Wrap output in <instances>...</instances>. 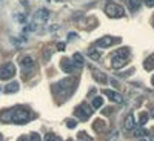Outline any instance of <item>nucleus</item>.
<instances>
[{"label":"nucleus","mask_w":154,"mask_h":141,"mask_svg":"<svg viewBox=\"0 0 154 141\" xmlns=\"http://www.w3.org/2000/svg\"><path fill=\"white\" fill-rule=\"evenodd\" d=\"M130 57H131L130 51H128L126 48L125 49H119V51H114V52L111 54V57H109V65H111L112 69H120V68H123L128 63Z\"/></svg>","instance_id":"obj_1"},{"label":"nucleus","mask_w":154,"mask_h":141,"mask_svg":"<svg viewBox=\"0 0 154 141\" xmlns=\"http://www.w3.org/2000/svg\"><path fill=\"white\" fill-rule=\"evenodd\" d=\"M31 120V115L28 110H25L22 107H17L14 110H11V123L14 124H25Z\"/></svg>","instance_id":"obj_2"},{"label":"nucleus","mask_w":154,"mask_h":141,"mask_svg":"<svg viewBox=\"0 0 154 141\" xmlns=\"http://www.w3.org/2000/svg\"><path fill=\"white\" fill-rule=\"evenodd\" d=\"M105 12H106V16L111 17V19H120L125 16V9L119 5H116V3H108L105 6Z\"/></svg>","instance_id":"obj_3"},{"label":"nucleus","mask_w":154,"mask_h":141,"mask_svg":"<svg viewBox=\"0 0 154 141\" xmlns=\"http://www.w3.org/2000/svg\"><path fill=\"white\" fill-rule=\"evenodd\" d=\"M16 75V66L14 63H5L0 66V80H9Z\"/></svg>","instance_id":"obj_4"},{"label":"nucleus","mask_w":154,"mask_h":141,"mask_svg":"<svg viewBox=\"0 0 154 141\" xmlns=\"http://www.w3.org/2000/svg\"><path fill=\"white\" fill-rule=\"evenodd\" d=\"M91 113H93V109L89 107L86 103H82V104H79L75 109H74V115L79 120H86V118H89L91 117Z\"/></svg>","instance_id":"obj_5"},{"label":"nucleus","mask_w":154,"mask_h":141,"mask_svg":"<svg viewBox=\"0 0 154 141\" xmlns=\"http://www.w3.org/2000/svg\"><path fill=\"white\" fill-rule=\"evenodd\" d=\"M120 42V38H112V37H102V38H99L97 40V46L99 48H109L111 45H114V43H119Z\"/></svg>","instance_id":"obj_6"},{"label":"nucleus","mask_w":154,"mask_h":141,"mask_svg":"<svg viewBox=\"0 0 154 141\" xmlns=\"http://www.w3.org/2000/svg\"><path fill=\"white\" fill-rule=\"evenodd\" d=\"M48 19H49V11L48 9H45V8L37 9V12H35V22L37 23H45Z\"/></svg>","instance_id":"obj_7"},{"label":"nucleus","mask_w":154,"mask_h":141,"mask_svg":"<svg viewBox=\"0 0 154 141\" xmlns=\"http://www.w3.org/2000/svg\"><path fill=\"white\" fill-rule=\"evenodd\" d=\"M22 68H23V74H26L28 71H32L34 69V60H32V57H29V55L23 57L22 58Z\"/></svg>","instance_id":"obj_8"},{"label":"nucleus","mask_w":154,"mask_h":141,"mask_svg":"<svg viewBox=\"0 0 154 141\" xmlns=\"http://www.w3.org/2000/svg\"><path fill=\"white\" fill-rule=\"evenodd\" d=\"M103 94H105V95H106L111 101H116V103H120V101H123L122 95H120V94H117L116 91H109V89H105Z\"/></svg>","instance_id":"obj_9"},{"label":"nucleus","mask_w":154,"mask_h":141,"mask_svg":"<svg viewBox=\"0 0 154 141\" xmlns=\"http://www.w3.org/2000/svg\"><path fill=\"white\" fill-rule=\"evenodd\" d=\"M123 127L126 131H133L134 127H136V120H134V115L130 113V115H126V118L123 121Z\"/></svg>","instance_id":"obj_10"},{"label":"nucleus","mask_w":154,"mask_h":141,"mask_svg":"<svg viewBox=\"0 0 154 141\" xmlns=\"http://www.w3.org/2000/svg\"><path fill=\"white\" fill-rule=\"evenodd\" d=\"M60 69H62L63 72H66V74H71L72 69H74V63H71L68 58H63V60L60 61Z\"/></svg>","instance_id":"obj_11"},{"label":"nucleus","mask_w":154,"mask_h":141,"mask_svg":"<svg viewBox=\"0 0 154 141\" xmlns=\"http://www.w3.org/2000/svg\"><path fill=\"white\" fill-rule=\"evenodd\" d=\"M143 68H145L146 71H152V69H154V54H151V55L145 60Z\"/></svg>","instance_id":"obj_12"},{"label":"nucleus","mask_w":154,"mask_h":141,"mask_svg":"<svg viewBox=\"0 0 154 141\" xmlns=\"http://www.w3.org/2000/svg\"><path fill=\"white\" fill-rule=\"evenodd\" d=\"M17 91H19V83L17 81H12V83H9L5 87V92L6 94H12V92H17Z\"/></svg>","instance_id":"obj_13"},{"label":"nucleus","mask_w":154,"mask_h":141,"mask_svg":"<svg viewBox=\"0 0 154 141\" xmlns=\"http://www.w3.org/2000/svg\"><path fill=\"white\" fill-rule=\"evenodd\" d=\"M94 72V78L97 80V81H100L102 84H105L106 81H108V78H106V75L103 74V72H97V71H93Z\"/></svg>","instance_id":"obj_14"},{"label":"nucleus","mask_w":154,"mask_h":141,"mask_svg":"<svg viewBox=\"0 0 154 141\" xmlns=\"http://www.w3.org/2000/svg\"><path fill=\"white\" fill-rule=\"evenodd\" d=\"M93 127H94V131H96V132H102V131L105 129V121H103V120H99V118H97V120L94 121Z\"/></svg>","instance_id":"obj_15"},{"label":"nucleus","mask_w":154,"mask_h":141,"mask_svg":"<svg viewBox=\"0 0 154 141\" xmlns=\"http://www.w3.org/2000/svg\"><path fill=\"white\" fill-rule=\"evenodd\" d=\"M72 63H75L77 66H82L83 63H85V60H83V55H82V54H79V52H75V54L72 55Z\"/></svg>","instance_id":"obj_16"},{"label":"nucleus","mask_w":154,"mask_h":141,"mask_svg":"<svg viewBox=\"0 0 154 141\" xmlns=\"http://www.w3.org/2000/svg\"><path fill=\"white\" fill-rule=\"evenodd\" d=\"M102 106H103V98H102L100 95L99 97H94L93 98V107L94 109H100Z\"/></svg>","instance_id":"obj_17"},{"label":"nucleus","mask_w":154,"mask_h":141,"mask_svg":"<svg viewBox=\"0 0 154 141\" xmlns=\"http://www.w3.org/2000/svg\"><path fill=\"white\" fill-rule=\"evenodd\" d=\"M128 6H130V9L134 12L140 8V0H128Z\"/></svg>","instance_id":"obj_18"},{"label":"nucleus","mask_w":154,"mask_h":141,"mask_svg":"<svg viewBox=\"0 0 154 141\" xmlns=\"http://www.w3.org/2000/svg\"><path fill=\"white\" fill-rule=\"evenodd\" d=\"M88 55L91 57L93 60H99L102 57V54L99 52V51H96V49H88Z\"/></svg>","instance_id":"obj_19"},{"label":"nucleus","mask_w":154,"mask_h":141,"mask_svg":"<svg viewBox=\"0 0 154 141\" xmlns=\"http://www.w3.org/2000/svg\"><path fill=\"white\" fill-rule=\"evenodd\" d=\"M148 132L145 129H142V127H137V129H134V137H146Z\"/></svg>","instance_id":"obj_20"},{"label":"nucleus","mask_w":154,"mask_h":141,"mask_svg":"<svg viewBox=\"0 0 154 141\" xmlns=\"http://www.w3.org/2000/svg\"><path fill=\"white\" fill-rule=\"evenodd\" d=\"M146 121H148V113L146 112H142V113H140V117H139V124L143 126Z\"/></svg>","instance_id":"obj_21"},{"label":"nucleus","mask_w":154,"mask_h":141,"mask_svg":"<svg viewBox=\"0 0 154 141\" xmlns=\"http://www.w3.org/2000/svg\"><path fill=\"white\" fill-rule=\"evenodd\" d=\"M45 141H62L57 135H54V134H48L46 137H45Z\"/></svg>","instance_id":"obj_22"},{"label":"nucleus","mask_w":154,"mask_h":141,"mask_svg":"<svg viewBox=\"0 0 154 141\" xmlns=\"http://www.w3.org/2000/svg\"><path fill=\"white\" fill-rule=\"evenodd\" d=\"M79 138H80L82 141H93L91 138H89V135H88L86 132H80V134H79Z\"/></svg>","instance_id":"obj_23"},{"label":"nucleus","mask_w":154,"mask_h":141,"mask_svg":"<svg viewBox=\"0 0 154 141\" xmlns=\"http://www.w3.org/2000/svg\"><path fill=\"white\" fill-rule=\"evenodd\" d=\"M28 138H29V141H42L40 135L35 134V132H32V134H31V137H28Z\"/></svg>","instance_id":"obj_24"},{"label":"nucleus","mask_w":154,"mask_h":141,"mask_svg":"<svg viewBox=\"0 0 154 141\" xmlns=\"http://www.w3.org/2000/svg\"><path fill=\"white\" fill-rule=\"evenodd\" d=\"M66 126L69 127V129H74V127L77 126V123H75L74 120H66Z\"/></svg>","instance_id":"obj_25"},{"label":"nucleus","mask_w":154,"mask_h":141,"mask_svg":"<svg viewBox=\"0 0 154 141\" xmlns=\"http://www.w3.org/2000/svg\"><path fill=\"white\" fill-rule=\"evenodd\" d=\"M143 2H145V5H146V6L154 8V0H143Z\"/></svg>","instance_id":"obj_26"},{"label":"nucleus","mask_w":154,"mask_h":141,"mask_svg":"<svg viewBox=\"0 0 154 141\" xmlns=\"http://www.w3.org/2000/svg\"><path fill=\"white\" fill-rule=\"evenodd\" d=\"M17 20L22 22V23H25V22H26V16H17Z\"/></svg>","instance_id":"obj_27"},{"label":"nucleus","mask_w":154,"mask_h":141,"mask_svg":"<svg viewBox=\"0 0 154 141\" xmlns=\"http://www.w3.org/2000/svg\"><path fill=\"white\" fill-rule=\"evenodd\" d=\"M57 49L59 51H63V49H65V45H63V43H57Z\"/></svg>","instance_id":"obj_28"},{"label":"nucleus","mask_w":154,"mask_h":141,"mask_svg":"<svg viewBox=\"0 0 154 141\" xmlns=\"http://www.w3.org/2000/svg\"><path fill=\"white\" fill-rule=\"evenodd\" d=\"M19 141H29V138H28V137H20Z\"/></svg>","instance_id":"obj_29"},{"label":"nucleus","mask_w":154,"mask_h":141,"mask_svg":"<svg viewBox=\"0 0 154 141\" xmlns=\"http://www.w3.org/2000/svg\"><path fill=\"white\" fill-rule=\"evenodd\" d=\"M151 117H154V107L151 109Z\"/></svg>","instance_id":"obj_30"},{"label":"nucleus","mask_w":154,"mask_h":141,"mask_svg":"<svg viewBox=\"0 0 154 141\" xmlns=\"http://www.w3.org/2000/svg\"><path fill=\"white\" fill-rule=\"evenodd\" d=\"M151 83H152V86H154V75H152V78H151Z\"/></svg>","instance_id":"obj_31"},{"label":"nucleus","mask_w":154,"mask_h":141,"mask_svg":"<svg viewBox=\"0 0 154 141\" xmlns=\"http://www.w3.org/2000/svg\"><path fill=\"white\" fill-rule=\"evenodd\" d=\"M0 140H2V135H0Z\"/></svg>","instance_id":"obj_32"},{"label":"nucleus","mask_w":154,"mask_h":141,"mask_svg":"<svg viewBox=\"0 0 154 141\" xmlns=\"http://www.w3.org/2000/svg\"><path fill=\"white\" fill-rule=\"evenodd\" d=\"M68 141H72V140H68Z\"/></svg>","instance_id":"obj_33"},{"label":"nucleus","mask_w":154,"mask_h":141,"mask_svg":"<svg viewBox=\"0 0 154 141\" xmlns=\"http://www.w3.org/2000/svg\"><path fill=\"white\" fill-rule=\"evenodd\" d=\"M142 141H146V140H142Z\"/></svg>","instance_id":"obj_34"},{"label":"nucleus","mask_w":154,"mask_h":141,"mask_svg":"<svg viewBox=\"0 0 154 141\" xmlns=\"http://www.w3.org/2000/svg\"><path fill=\"white\" fill-rule=\"evenodd\" d=\"M152 23H154V20H152Z\"/></svg>","instance_id":"obj_35"}]
</instances>
